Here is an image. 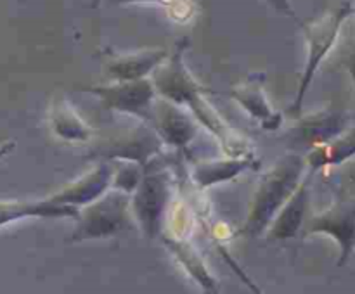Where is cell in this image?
I'll return each instance as SVG.
<instances>
[{
  "instance_id": "obj_1",
  "label": "cell",
  "mask_w": 355,
  "mask_h": 294,
  "mask_svg": "<svg viewBox=\"0 0 355 294\" xmlns=\"http://www.w3.org/2000/svg\"><path fill=\"white\" fill-rule=\"evenodd\" d=\"M189 42L177 44L173 54L153 71V83L163 99L182 106L194 116V120L210 131L220 144L225 156H252V145L245 135L232 128L222 114L208 100V90L194 78L184 61Z\"/></svg>"
},
{
  "instance_id": "obj_2",
  "label": "cell",
  "mask_w": 355,
  "mask_h": 294,
  "mask_svg": "<svg viewBox=\"0 0 355 294\" xmlns=\"http://www.w3.org/2000/svg\"><path fill=\"white\" fill-rule=\"evenodd\" d=\"M307 159L300 154L283 156L262 175L252 197L243 234L248 237H262L286 201L293 196L304 180Z\"/></svg>"
},
{
  "instance_id": "obj_3",
  "label": "cell",
  "mask_w": 355,
  "mask_h": 294,
  "mask_svg": "<svg viewBox=\"0 0 355 294\" xmlns=\"http://www.w3.org/2000/svg\"><path fill=\"white\" fill-rule=\"evenodd\" d=\"M173 173L170 168L156 163V158L144 166L141 180L130 194V211L139 228L148 239L162 235L166 208L172 199Z\"/></svg>"
},
{
  "instance_id": "obj_4",
  "label": "cell",
  "mask_w": 355,
  "mask_h": 294,
  "mask_svg": "<svg viewBox=\"0 0 355 294\" xmlns=\"http://www.w3.org/2000/svg\"><path fill=\"white\" fill-rule=\"evenodd\" d=\"M130 194L111 187L99 199L85 204L76 214V227L69 242L106 239L120 234L130 220Z\"/></svg>"
},
{
  "instance_id": "obj_5",
  "label": "cell",
  "mask_w": 355,
  "mask_h": 294,
  "mask_svg": "<svg viewBox=\"0 0 355 294\" xmlns=\"http://www.w3.org/2000/svg\"><path fill=\"white\" fill-rule=\"evenodd\" d=\"M354 12L355 9L352 3L342 2L336 9L329 10L328 14H324L319 19L312 21V23H302V30H304L305 40H307V62H305L304 75H302L300 86H298L297 99L291 106V113H298L302 109L305 93L311 86L319 66H321V62L324 61L326 55L329 54L333 45L338 40L340 30H342L345 19L352 16Z\"/></svg>"
},
{
  "instance_id": "obj_6",
  "label": "cell",
  "mask_w": 355,
  "mask_h": 294,
  "mask_svg": "<svg viewBox=\"0 0 355 294\" xmlns=\"http://www.w3.org/2000/svg\"><path fill=\"white\" fill-rule=\"evenodd\" d=\"M166 145L158 131L148 123H141L128 130L118 131L97 144L87 158L101 161H134L146 166L158 158Z\"/></svg>"
},
{
  "instance_id": "obj_7",
  "label": "cell",
  "mask_w": 355,
  "mask_h": 294,
  "mask_svg": "<svg viewBox=\"0 0 355 294\" xmlns=\"http://www.w3.org/2000/svg\"><path fill=\"white\" fill-rule=\"evenodd\" d=\"M87 90L99 97L106 109L132 114L142 121H149L153 104L158 97L151 78L114 82L110 85L90 86Z\"/></svg>"
},
{
  "instance_id": "obj_8",
  "label": "cell",
  "mask_w": 355,
  "mask_h": 294,
  "mask_svg": "<svg viewBox=\"0 0 355 294\" xmlns=\"http://www.w3.org/2000/svg\"><path fill=\"white\" fill-rule=\"evenodd\" d=\"M305 234L331 235L340 246L338 266L347 265L355 251V197H343L322 213L309 218Z\"/></svg>"
},
{
  "instance_id": "obj_9",
  "label": "cell",
  "mask_w": 355,
  "mask_h": 294,
  "mask_svg": "<svg viewBox=\"0 0 355 294\" xmlns=\"http://www.w3.org/2000/svg\"><path fill=\"white\" fill-rule=\"evenodd\" d=\"M149 125L158 131L166 147L179 151H186L189 147L201 127L186 107L177 106L166 99L155 100Z\"/></svg>"
},
{
  "instance_id": "obj_10",
  "label": "cell",
  "mask_w": 355,
  "mask_h": 294,
  "mask_svg": "<svg viewBox=\"0 0 355 294\" xmlns=\"http://www.w3.org/2000/svg\"><path fill=\"white\" fill-rule=\"evenodd\" d=\"M114 165L111 161H99L94 168H90L85 175L80 176L75 182L68 183L58 190L55 194L49 196L51 203L62 204V206L82 208L92 201L99 199L104 192L111 189L113 182Z\"/></svg>"
},
{
  "instance_id": "obj_11",
  "label": "cell",
  "mask_w": 355,
  "mask_h": 294,
  "mask_svg": "<svg viewBox=\"0 0 355 294\" xmlns=\"http://www.w3.org/2000/svg\"><path fill=\"white\" fill-rule=\"evenodd\" d=\"M263 85H266V75L252 73L246 76V80L232 86L231 95L263 130L274 131L283 123V114L270 106Z\"/></svg>"
},
{
  "instance_id": "obj_12",
  "label": "cell",
  "mask_w": 355,
  "mask_h": 294,
  "mask_svg": "<svg viewBox=\"0 0 355 294\" xmlns=\"http://www.w3.org/2000/svg\"><path fill=\"white\" fill-rule=\"evenodd\" d=\"M309 197H311V175H305L300 185L293 192V196L286 201L272 223L267 228L266 235L269 242L288 241L297 237L307 221Z\"/></svg>"
},
{
  "instance_id": "obj_13",
  "label": "cell",
  "mask_w": 355,
  "mask_h": 294,
  "mask_svg": "<svg viewBox=\"0 0 355 294\" xmlns=\"http://www.w3.org/2000/svg\"><path fill=\"white\" fill-rule=\"evenodd\" d=\"M106 55V71L114 82L148 78L156 68L168 57L165 48H142L130 54H118L110 48L104 50Z\"/></svg>"
},
{
  "instance_id": "obj_14",
  "label": "cell",
  "mask_w": 355,
  "mask_h": 294,
  "mask_svg": "<svg viewBox=\"0 0 355 294\" xmlns=\"http://www.w3.org/2000/svg\"><path fill=\"white\" fill-rule=\"evenodd\" d=\"M259 161L252 156H227L225 159H207L198 161L191 169V180L198 189L205 190L217 183L229 182L250 168H257Z\"/></svg>"
},
{
  "instance_id": "obj_15",
  "label": "cell",
  "mask_w": 355,
  "mask_h": 294,
  "mask_svg": "<svg viewBox=\"0 0 355 294\" xmlns=\"http://www.w3.org/2000/svg\"><path fill=\"white\" fill-rule=\"evenodd\" d=\"M163 241V244L166 246L170 252L175 256L177 261L182 265V268L186 270L187 275L198 284L203 291L207 293H218L220 287H218V280L215 279L214 273L210 272V268L205 263L201 252L191 244L186 239H175V237H166V235H159Z\"/></svg>"
},
{
  "instance_id": "obj_16",
  "label": "cell",
  "mask_w": 355,
  "mask_h": 294,
  "mask_svg": "<svg viewBox=\"0 0 355 294\" xmlns=\"http://www.w3.org/2000/svg\"><path fill=\"white\" fill-rule=\"evenodd\" d=\"M347 130V116L342 111L324 109L302 118L297 127L298 140L311 145H321L333 140Z\"/></svg>"
},
{
  "instance_id": "obj_17",
  "label": "cell",
  "mask_w": 355,
  "mask_h": 294,
  "mask_svg": "<svg viewBox=\"0 0 355 294\" xmlns=\"http://www.w3.org/2000/svg\"><path fill=\"white\" fill-rule=\"evenodd\" d=\"M49 125L55 137L66 142H87L94 137V130L83 121L64 97H55L49 111Z\"/></svg>"
},
{
  "instance_id": "obj_18",
  "label": "cell",
  "mask_w": 355,
  "mask_h": 294,
  "mask_svg": "<svg viewBox=\"0 0 355 294\" xmlns=\"http://www.w3.org/2000/svg\"><path fill=\"white\" fill-rule=\"evenodd\" d=\"M78 208L62 206V204L51 203L49 199L42 201H0V227L23 218L40 217V218H76Z\"/></svg>"
},
{
  "instance_id": "obj_19",
  "label": "cell",
  "mask_w": 355,
  "mask_h": 294,
  "mask_svg": "<svg viewBox=\"0 0 355 294\" xmlns=\"http://www.w3.org/2000/svg\"><path fill=\"white\" fill-rule=\"evenodd\" d=\"M352 156H355V134L343 131L333 140L315 145L305 159H307V166H311V172H315L322 166L340 165Z\"/></svg>"
},
{
  "instance_id": "obj_20",
  "label": "cell",
  "mask_w": 355,
  "mask_h": 294,
  "mask_svg": "<svg viewBox=\"0 0 355 294\" xmlns=\"http://www.w3.org/2000/svg\"><path fill=\"white\" fill-rule=\"evenodd\" d=\"M116 163L118 166H114L111 187H113V189L123 190V192L127 194H132L135 190V187H137L139 180H141L142 172H144V166L134 161H116Z\"/></svg>"
},
{
  "instance_id": "obj_21",
  "label": "cell",
  "mask_w": 355,
  "mask_h": 294,
  "mask_svg": "<svg viewBox=\"0 0 355 294\" xmlns=\"http://www.w3.org/2000/svg\"><path fill=\"white\" fill-rule=\"evenodd\" d=\"M267 2L270 3V6L274 7V9L277 10V12L284 14V16H290L293 17V19H297V14H295L293 7H291L290 0H267Z\"/></svg>"
},
{
  "instance_id": "obj_22",
  "label": "cell",
  "mask_w": 355,
  "mask_h": 294,
  "mask_svg": "<svg viewBox=\"0 0 355 294\" xmlns=\"http://www.w3.org/2000/svg\"><path fill=\"white\" fill-rule=\"evenodd\" d=\"M110 2L116 3H162V6H170L173 0H110Z\"/></svg>"
},
{
  "instance_id": "obj_23",
  "label": "cell",
  "mask_w": 355,
  "mask_h": 294,
  "mask_svg": "<svg viewBox=\"0 0 355 294\" xmlns=\"http://www.w3.org/2000/svg\"><path fill=\"white\" fill-rule=\"evenodd\" d=\"M347 68H349L350 76H352L354 85H355V50L352 52V54L349 55V59H347Z\"/></svg>"
},
{
  "instance_id": "obj_24",
  "label": "cell",
  "mask_w": 355,
  "mask_h": 294,
  "mask_svg": "<svg viewBox=\"0 0 355 294\" xmlns=\"http://www.w3.org/2000/svg\"><path fill=\"white\" fill-rule=\"evenodd\" d=\"M10 147H12V144H7V145H3V147H2V149H0V158H2V156H3V154H6V152H7V151H9V149H10Z\"/></svg>"
},
{
  "instance_id": "obj_25",
  "label": "cell",
  "mask_w": 355,
  "mask_h": 294,
  "mask_svg": "<svg viewBox=\"0 0 355 294\" xmlns=\"http://www.w3.org/2000/svg\"><path fill=\"white\" fill-rule=\"evenodd\" d=\"M101 2H103V0H94V2H92V7H97V6H99Z\"/></svg>"
}]
</instances>
